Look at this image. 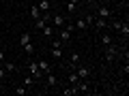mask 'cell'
<instances>
[{"mask_svg": "<svg viewBox=\"0 0 129 96\" xmlns=\"http://www.w3.org/2000/svg\"><path fill=\"white\" fill-rule=\"evenodd\" d=\"M73 30H75V28H73V24H64V26L60 28V34H58V38H60L62 43H67V41L71 38V34H73Z\"/></svg>", "mask_w": 129, "mask_h": 96, "instance_id": "6da1fadb", "label": "cell"}, {"mask_svg": "<svg viewBox=\"0 0 129 96\" xmlns=\"http://www.w3.org/2000/svg\"><path fill=\"white\" fill-rule=\"evenodd\" d=\"M28 73H30L32 77L37 79V81H39V79L43 77V73L39 70V64H37V60H30V62H28Z\"/></svg>", "mask_w": 129, "mask_h": 96, "instance_id": "7a4b0ae2", "label": "cell"}, {"mask_svg": "<svg viewBox=\"0 0 129 96\" xmlns=\"http://www.w3.org/2000/svg\"><path fill=\"white\" fill-rule=\"evenodd\" d=\"M118 56V51H116V47H114V43L112 45H108V47H103V58L108 60V62H112V60Z\"/></svg>", "mask_w": 129, "mask_h": 96, "instance_id": "3957f363", "label": "cell"}, {"mask_svg": "<svg viewBox=\"0 0 129 96\" xmlns=\"http://www.w3.org/2000/svg\"><path fill=\"white\" fill-rule=\"evenodd\" d=\"M73 70L78 73V77H80V79H88V77H90V68H88V66H84V64H78Z\"/></svg>", "mask_w": 129, "mask_h": 96, "instance_id": "277c9868", "label": "cell"}, {"mask_svg": "<svg viewBox=\"0 0 129 96\" xmlns=\"http://www.w3.org/2000/svg\"><path fill=\"white\" fill-rule=\"evenodd\" d=\"M75 86H78V92H80V94H88V92H90V83H88V79H80Z\"/></svg>", "mask_w": 129, "mask_h": 96, "instance_id": "5b68a950", "label": "cell"}, {"mask_svg": "<svg viewBox=\"0 0 129 96\" xmlns=\"http://www.w3.org/2000/svg\"><path fill=\"white\" fill-rule=\"evenodd\" d=\"M92 26H95L97 30H106V28H108V19L97 17V15H95V19H92Z\"/></svg>", "mask_w": 129, "mask_h": 96, "instance_id": "8992f818", "label": "cell"}, {"mask_svg": "<svg viewBox=\"0 0 129 96\" xmlns=\"http://www.w3.org/2000/svg\"><path fill=\"white\" fill-rule=\"evenodd\" d=\"M97 17L110 19V17H112V11H110V6H99V9H97Z\"/></svg>", "mask_w": 129, "mask_h": 96, "instance_id": "52a82bcc", "label": "cell"}, {"mask_svg": "<svg viewBox=\"0 0 129 96\" xmlns=\"http://www.w3.org/2000/svg\"><path fill=\"white\" fill-rule=\"evenodd\" d=\"M64 22H67V19H64L62 15H54V17H52V22H50V24H52V26H54V28H58V30H60V28L64 26Z\"/></svg>", "mask_w": 129, "mask_h": 96, "instance_id": "ba28073f", "label": "cell"}, {"mask_svg": "<svg viewBox=\"0 0 129 96\" xmlns=\"http://www.w3.org/2000/svg\"><path fill=\"white\" fill-rule=\"evenodd\" d=\"M99 43H101L103 47H108V45H112V43H114V38H112V34H108V32H103L101 36H99Z\"/></svg>", "mask_w": 129, "mask_h": 96, "instance_id": "9c48e42d", "label": "cell"}, {"mask_svg": "<svg viewBox=\"0 0 129 96\" xmlns=\"http://www.w3.org/2000/svg\"><path fill=\"white\" fill-rule=\"evenodd\" d=\"M41 13H43V11L39 9V4H32V6H30V17H32V22H37V19L41 17Z\"/></svg>", "mask_w": 129, "mask_h": 96, "instance_id": "30bf717a", "label": "cell"}, {"mask_svg": "<svg viewBox=\"0 0 129 96\" xmlns=\"http://www.w3.org/2000/svg\"><path fill=\"white\" fill-rule=\"evenodd\" d=\"M39 70H41V73L43 75H45V73H52V66H50V62H47V60H39Z\"/></svg>", "mask_w": 129, "mask_h": 96, "instance_id": "8fae6325", "label": "cell"}, {"mask_svg": "<svg viewBox=\"0 0 129 96\" xmlns=\"http://www.w3.org/2000/svg\"><path fill=\"white\" fill-rule=\"evenodd\" d=\"M54 30H56V28L52 26V24H45V28L41 30V34H43V36H47V38H52V36H54Z\"/></svg>", "mask_w": 129, "mask_h": 96, "instance_id": "7c38bea8", "label": "cell"}, {"mask_svg": "<svg viewBox=\"0 0 129 96\" xmlns=\"http://www.w3.org/2000/svg\"><path fill=\"white\" fill-rule=\"evenodd\" d=\"M73 28L80 30V32H84V30H88V22H86V19H78V22L73 24Z\"/></svg>", "mask_w": 129, "mask_h": 96, "instance_id": "4fadbf2b", "label": "cell"}, {"mask_svg": "<svg viewBox=\"0 0 129 96\" xmlns=\"http://www.w3.org/2000/svg\"><path fill=\"white\" fill-rule=\"evenodd\" d=\"M62 94H64V96H75V94H80V92H78V86L71 83V88H69V90H62Z\"/></svg>", "mask_w": 129, "mask_h": 96, "instance_id": "5bb4252c", "label": "cell"}, {"mask_svg": "<svg viewBox=\"0 0 129 96\" xmlns=\"http://www.w3.org/2000/svg\"><path fill=\"white\" fill-rule=\"evenodd\" d=\"M45 77H47V88H54L56 83H58V79H56V75H52V73H45Z\"/></svg>", "mask_w": 129, "mask_h": 96, "instance_id": "9a60e30c", "label": "cell"}, {"mask_svg": "<svg viewBox=\"0 0 129 96\" xmlns=\"http://www.w3.org/2000/svg\"><path fill=\"white\" fill-rule=\"evenodd\" d=\"M0 64L5 66V70H7V73H15V70H17V66H15L13 62H0Z\"/></svg>", "mask_w": 129, "mask_h": 96, "instance_id": "2e32d148", "label": "cell"}, {"mask_svg": "<svg viewBox=\"0 0 129 96\" xmlns=\"http://www.w3.org/2000/svg\"><path fill=\"white\" fill-rule=\"evenodd\" d=\"M118 32H120V34H123L125 38H129V24H127V22H125V24H120Z\"/></svg>", "mask_w": 129, "mask_h": 96, "instance_id": "e0dca14e", "label": "cell"}, {"mask_svg": "<svg viewBox=\"0 0 129 96\" xmlns=\"http://www.w3.org/2000/svg\"><path fill=\"white\" fill-rule=\"evenodd\" d=\"M69 64H71V68H75V66L80 64V54H75V51H73V54H71V60H69Z\"/></svg>", "mask_w": 129, "mask_h": 96, "instance_id": "ac0fdd59", "label": "cell"}, {"mask_svg": "<svg viewBox=\"0 0 129 96\" xmlns=\"http://www.w3.org/2000/svg\"><path fill=\"white\" fill-rule=\"evenodd\" d=\"M35 83H37V79L32 77V75H28V77H24V86H26V88H32Z\"/></svg>", "mask_w": 129, "mask_h": 96, "instance_id": "d6986e66", "label": "cell"}, {"mask_svg": "<svg viewBox=\"0 0 129 96\" xmlns=\"http://www.w3.org/2000/svg\"><path fill=\"white\" fill-rule=\"evenodd\" d=\"M22 49H24V54H28V56H32V54H35V45H32V41L28 43V45H22Z\"/></svg>", "mask_w": 129, "mask_h": 96, "instance_id": "ffe728a7", "label": "cell"}, {"mask_svg": "<svg viewBox=\"0 0 129 96\" xmlns=\"http://www.w3.org/2000/svg\"><path fill=\"white\" fill-rule=\"evenodd\" d=\"M30 41H32V38H30V34H28V32H24L22 36H19V45H28Z\"/></svg>", "mask_w": 129, "mask_h": 96, "instance_id": "44dd1931", "label": "cell"}, {"mask_svg": "<svg viewBox=\"0 0 129 96\" xmlns=\"http://www.w3.org/2000/svg\"><path fill=\"white\" fill-rule=\"evenodd\" d=\"M80 81V77H78V73H75L73 68H71V73H69V83H78Z\"/></svg>", "mask_w": 129, "mask_h": 96, "instance_id": "7402d4cb", "label": "cell"}, {"mask_svg": "<svg viewBox=\"0 0 129 96\" xmlns=\"http://www.w3.org/2000/svg\"><path fill=\"white\" fill-rule=\"evenodd\" d=\"M39 9L47 11V9H50V0H39Z\"/></svg>", "mask_w": 129, "mask_h": 96, "instance_id": "603a6c76", "label": "cell"}, {"mask_svg": "<svg viewBox=\"0 0 129 96\" xmlns=\"http://www.w3.org/2000/svg\"><path fill=\"white\" fill-rule=\"evenodd\" d=\"M52 56H54V58H62V49H58V47H52Z\"/></svg>", "mask_w": 129, "mask_h": 96, "instance_id": "cb8c5ba5", "label": "cell"}, {"mask_svg": "<svg viewBox=\"0 0 129 96\" xmlns=\"http://www.w3.org/2000/svg\"><path fill=\"white\" fill-rule=\"evenodd\" d=\"M26 92H28V88H26V86H19L17 90H15V94H17V96H24Z\"/></svg>", "mask_w": 129, "mask_h": 96, "instance_id": "d4e9b609", "label": "cell"}, {"mask_svg": "<svg viewBox=\"0 0 129 96\" xmlns=\"http://www.w3.org/2000/svg\"><path fill=\"white\" fill-rule=\"evenodd\" d=\"M67 11H69V13H75V11H78V4H73V2H69V4H67Z\"/></svg>", "mask_w": 129, "mask_h": 96, "instance_id": "484cf974", "label": "cell"}, {"mask_svg": "<svg viewBox=\"0 0 129 96\" xmlns=\"http://www.w3.org/2000/svg\"><path fill=\"white\" fill-rule=\"evenodd\" d=\"M52 47H58V49H62V41H60V38H54V41H52Z\"/></svg>", "mask_w": 129, "mask_h": 96, "instance_id": "4316f807", "label": "cell"}, {"mask_svg": "<svg viewBox=\"0 0 129 96\" xmlns=\"http://www.w3.org/2000/svg\"><path fill=\"white\" fill-rule=\"evenodd\" d=\"M5 77H7V73H5V66H0V81H2Z\"/></svg>", "mask_w": 129, "mask_h": 96, "instance_id": "83f0119b", "label": "cell"}, {"mask_svg": "<svg viewBox=\"0 0 129 96\" xmlns=\"http://www.w3.org/2000/svg\"><path fill=\"white\" fill-rule=\"evenodd\" d=\"M0 62H5V51L0 49Z\"/></svg>", "mask_w": 129, "mask_h": 96, "instance_id": "f1b7e54d", "label": "cell"}, {"mask_svg": "<svg viewBox=\"0 0 129 96\" xmlns=\"http://www.w3.org/2000/svg\"><path fill=\"white\" fill-rule=\"evenodd\" d=\"M88 2H90V4H95V2H101V0H88Z\"/></svg>", "mask_w": 129, "mask_h": 96, "instance_id": "f546056e", "label": "cell"}, {"mask_svg": "<svg viewBox=\"0 0 129 96\" xmlns=\"http://www.w3.org/2000/svg\"><path fill=\"white\" fill-rule=\"evenodd\" d=\"M0 49H2V43H0Z\"/></svg>", "mask_w": 129, "mask_h": 96, "instance_id": "4dcf8cb0", "label": "cell"}]
</instances>
